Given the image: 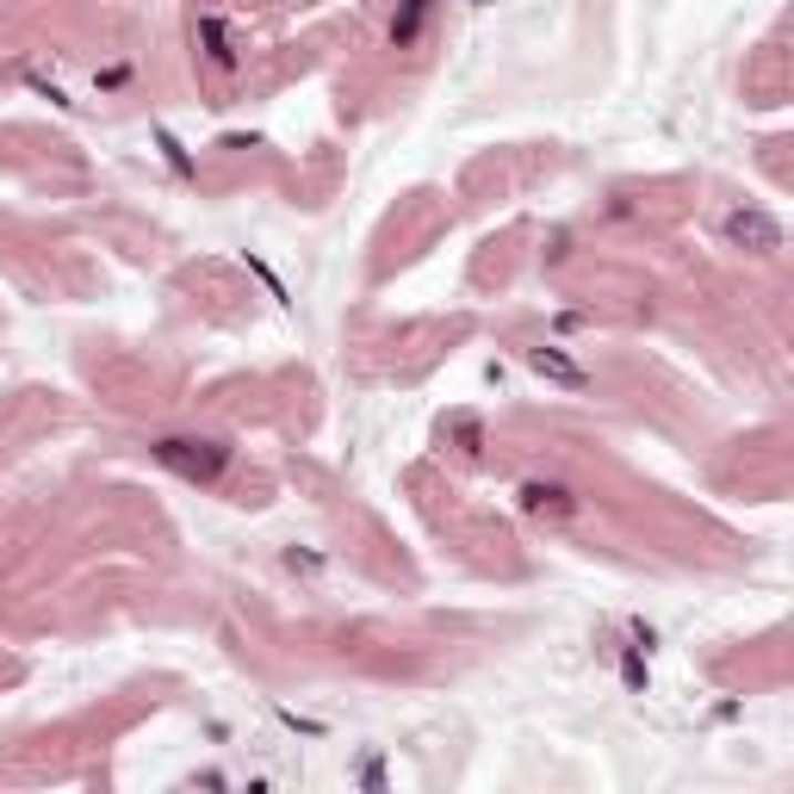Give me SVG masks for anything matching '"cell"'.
<instances>
[{"instance_id":"cell-1","label":"cell","mask_w":794,"mask_h":794,"mask_svg":"<svg viewBox=\"0 0 794 794\" xmlns=\"http://www.w3.org/2000/svg\"><path fill=\"white\" fill-rule=\"evenodd\" d=\"M149 453H156L168 472L193 478V484H218L224 466H230V447H224V441H212V435H162Z\"/></svg>"},{"instance_id":"cell-2","label":"cell","mask_w":794,"mask_h":794,"mask_svg":"<svg viewBox=\"0 0 794 794\" xmlns=\"http://www.w3.org/2000/svg\"><path fill=\"white\" fill-rule=\"evenodd\" d=\"M720 230H726L732 249H745V255H776L782 249V224L770 218V212H757V205H732Z\"/></svg>"},{"instance_id":"cell-3","label":"cell","mask_w":794,"mask_h":794,"mask_svg":"<svg viewBox=\"0 0 794 794\" xmlns=\"http://www.w3.org/2000/svg\"><path fill=\"white\" fill-rule=\"evenodd\" d=\"M522 509H528V515H571V509H577V497L565 491V484H540V478H528V484H522Z\"/></svg>"},{"instance_id":"cell-4","label":"cell","mask_w":794,"mask_h":794,"mask_svg":"<svg viewBox=\"0 0 794 794\" xmlns=\"http://www.w3.org/2000/svg\"><path fill=\"white\" fill-rule=\"evenodd\" d=\"M429 13H435V0H404V13L391 19V44L410 50L422 38V25H429Z\"/></svg>"},{"instance_id":"cell-5","label":"cell","mask_w":794,"mask_h":794,"mask_svg":"<svg viewBox=\"0 0 794 794\" xmlns=\"http://www.w3.org/2000/svg\"><path fill=\"white\" fill-rule=\"evenodd\" d=\"M534 367H540V373H553V379H565V385H584V367H571V360L553 354V348H534Z\"/></svg>"},{"instance_id":"cell-6","label":"cell","mask_w":794,"mask_h":794,"mask_svg":"<svg viewBox=\"0 0 794 794\" xmlns=\"http://www.w3.org/2000/svg\"><path fill=\"white\" fill-rule=\"evenodd\" d=\"M199 38H205V50H212V63H218V69H236V50H230V38H224L218 19H205Z\"/></svg>"}]
</instances>
